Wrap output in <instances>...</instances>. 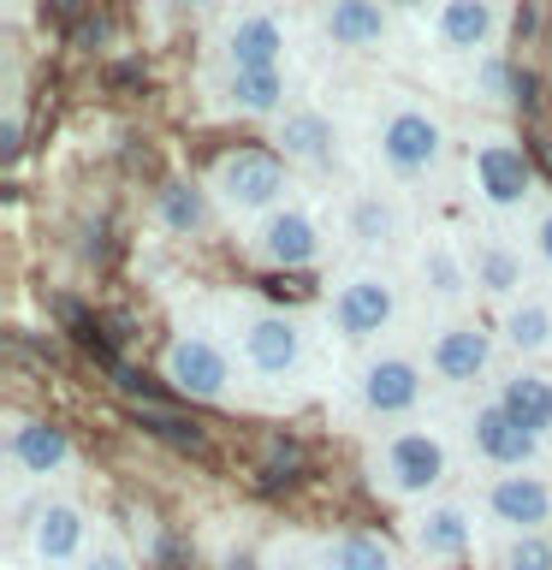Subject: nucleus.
Returning a JSON list of instances; mask_svg holds the SVG:
<instances>
[{"label":"nucleus","instance_id":"6","mask_svg":"<svg viewBox=\"0 0 552 570\" xmlns=\"http://www.w3.org/2000/svg\"><path fill=\"white\" fill-rule=\"evenodd\" d=\"M470 190L487 214H523L534 196V167L523 155V142L505 131H487L470 142Z\"/></svg>","mask_w":552,"mask_h":570},{"label":"nucleus","instance_id":"17","mask_svg":"<svg viewBox=\"0 0 552 570\" xmlns=\"http://www.w3.org/2000/svg\"><path fill=\"white\" fill-rule=\"evenodd\" d=\"M416 279L422 292L445 303V309H457L463 297H475V274H470V249H463L452 232H422L416 244Z\"/></svg>","mask_w":552,"mask_h":570},{"label":"nucleus","instance_id":"27","mask_svg":"<svg viewBox=\"0 0 552 570\" xmlns=\"http://www.w3.org/2000/svg\"><path fill=\"white\" fill-rule=\"evenodd\" d=\"M470 83L481 89V101H529V78L505 60V53H481Z\"/></svg>","mask_w":552,"mask_h":570},{"label":"nucleus","instance_id":"5","mask_svg":"<svg viewBox=\"0 0 552 570\" xmlns=\"http://www.w3.org/2000/svg\"><path fill=\"white\" fill-rule=\"evenodd\" d=\"M392 321H398V279L386 267H351L327 303V327L345 345H374L381 333H392Z\"/></svg>","mask_w":552,"mask_h":570},{"label":"nucleus","instance_id":"32","mask_svg":"<svg viewBox=\"0 0 552 570\" xmlns=\"http://www.w3.org/2000/svg\"><path fill=\"white\" fill-rule=\"evenodd\" d=\"M267 570H327V564H321V552H309L303 541H279V552L267 559Z\"/></svg>","mask_w":552,"mask_h":570},{"label":"nucleus","instance_id":"8","mask_svg":"<svg viewBox=\"0 0 552 570\" xmlns=\"http://www.w3.org/2000/svg\"><path fill=\"white\" fill-rule=\"evenodd\" d=\"M481 517L505 534H552V475L546 470L493 475L481 488Z\"/></svg>","mask_w":552,"mask_h":570},{"label":"nucleus","instance_id":"20","mask_svg":"<svg viewBox=\"0 0 552 570\" xmlns=\"http://www.w3.org/2000/svg\"><path fill=\"white\" fill-rule=\"evenodd\" d=\"M470 274H475V292L493 297L499 309H511L516 297H529V292H523V285H529V256H523V244L499 238V232L470 249Z\"/></svg>","mask_w":552,"mask_h":570},{"label":"nucleus","instance_id":"26","mask_svg":"<svg viewBox=\"0 0 552 570\" xmlns=\"http://www.w3.org/2000/svg\"><path fill=\"white\" fill-rule=\"evenodd\" d=\"M321 564H327V570H398L392 547L381 541V534H363V529L333 534V541L321 547Z\"/></svg>","mask_w":552,"mask_h":570},{"label":"nucleus","instance_id":"18","mask_svg":"<svg viewBox=\"0 0 552 570\" xmlns=\"http://www.w3.org/2000/svg\"><path fill=\"white\" fill-rule=\"evenodd\" d=\"M338 226H345V238L363 249V256H381L404 238V203L381 185H363L345 196V214H338Z\"/></svg>","mask_w":552,"mask_h":570},{"label":"nucleus","instance_id":"24","mask_svg":"<svg viewBox=\"0 0 552 570\" xmlns=\"http://www.w3.org/2000/svg\"><path fill=\"white\" fill-rule=\"evenodd\" d=\"M226 107H238L249 119H285L292 83H285V71H226Z\"/></svg>","mask_w":552,"mask_h":570},{"label":"nucleus","instance_id":"25","mask_svg":"<svg viewBox=\"0 0 552 570\" xmlns=\"http://www.w3.org/2000/svg\"><path fill=\"white\" fill-rule=\"evenodd\" d=\"M499 345L516 356L552 351V297H516L511 309H499Z\"/></svg>","mask_w":552,"mask_h":570},{"label":"nucleus","instance_id":"30","mask_svg":"<svg viewBox=\"0 0 552 570\" xmlns=\"http://www.w3.org/2000/svg\"><path fill=\"white\" fill-rule=\"evenodd\" d=\"M499 570H552V534H505Z\"/></svg>","mask_w":552,"mask_h":570},{"label":"nucleus","instance_id":"33","mask_svg":"<svg viewBox=\"0 0 552 570\" xmlns=\"http://www.w3.org/2000/svg\"><path fill=\"white\" fill-rule=\"evenodd\" d=\"M529 249H534V262H541L546 274H552V208L541 214V220H534V232H529Z\"/></svg>","mask_w":552,"mask_h":570},{"label":"nucleus","instance_id":"4","mask_svg":"<svg viewBox=\"0 0 552 570\" xmlns=\"http://www.w3.org/2000/svg\"><path fill=\"white\" fill-rule=\"evenodd\" d=\"M356 410L368 422H410L427 399V363L410 351H374L356 368Z\"/></svg>","mask_w":552,"mask_h":570},{"label":"nucleus","instance_id":"31","mask_svg":"<svg viewBox=\"0 0 552 570\" xmlns=\"http://www.w3.org/2000/svg\"><path fill=\"white\" fill-rule=\"evenodd\" d=\"M78 570H137V564H131V547H125L114 529H96V541H89Z\"/></svg>","mask_w":552,"mask_h":570},{"label":"nucleus","instance_id":"16","mask_svg":"<svg viewBox=\"0 0 552 570\" xmlns=\"http://www.w3.org/2000/svg\"><path fill=\"white\" fill-rule=\"evenodd\" d=\"M422 24L434 30V42L445 53H493V36L505 30V12L493 0H445V7H427Z\"/></svg>","mask_w":552,"mask_h":570},{"label":"nucleus","instance_id":"10","mask_svg":"<svg viewBox=\"0 0 552 570\" xmlns=\"http://www.w3.org/2000/svg\"><path fill=\"white\" fill-rule=\"evenodd\" d=\"M220 53H226V71H285L292 24H285L279 12H267V7H249L238 18H226Z\"/></svg>","mask_w":552,"mask_h":570},{"label":"nucleus","instance_id":"12","mask_svg":"<svg viewBox=\"0 0 552 570\" xmlns=\"http://www.w3.org/2000/svg\"><path fill=\"white\" fill-rule=\"evenodd\" d=\"M238 356H244V368L267 374V381L292 374L303 363V327H297V315H285V309H249L238 321Z\"/></svg>","mask_w":552,"mask_h":570},{"label":"nucleus","instance_id":"9","mask_svg":"<svg viewBox=\"0 0 552 570\" xmlns=\"http://www.w3.org/2000/svg\"><path fill=\"white\" fill-rule=\"evenodd\" d=\"M493 356H499V338L481 327V321H440L434 338H427V374L445 386H475V381H487L493 374Z\"/></svg>","mask_w":552,"mask_h":570},{"label":"nucleus","instance_id":"2","mask_svg":"<svg viewBox=\"0 0 552 570\" xmlns=\"http://www.w3.org/2000/svg\"><path fill=\"white\" fill-rule=\"evenodd\" d=\"M374 167L398 185H416V178L440 173L445 160V119L427 107L422 96H392L374 119Z\"/></svg>","mask_w":552,"mask_h":570},{"label":"nucleus","instance_id":"14","mask_svg":"<svg viewBox=\"0 0 552 570\" xmlns=\"http://www.w3.org/2000/svg\"><path fill=\"white\" fill-rule=\"evenodd\" d=\"M321 249H327V232H321V220H315L303 203H285V208H274V214L256 226V256H262L267 267H285V274L315 267Z\"/></svg>","mask_w":552,"mask_h":570},{"label":"nucleus","instance_id":"13","mask_svg":"<svg viewBox=\"0 0 552 570\" xmlns=\"http://www.w3.org/2000/svg\"><path fill=\"white\" fill-rule=\"evenodd\" d=\"M160 368H167V381L185 399H226L231 392V356L208 333H178L167 345V356H160Z\"/></svg>","mask_w":552,"mask_h":570},{"label":"nucleus","instance_id":"7","mask_svg":"<svg viewBox=\"0 0 552 570\" xmlns=\"http://www.w3.org/2000/svg\"><path fill=\"white\" fill-rule=\"evenodd\" d=\"M463 445H470V458H481V463H487V470H499V475L534 470V463H541V452H546V440H534L499 399H481L470 416H463Z\"/></svg>","mask_w":552,"mask_h":570},{"label":"nucleus","instance_id":"11","mask_svg":"<svg viewBox=\"0 0 552 570\" xmlns=\"http://www.w3.org/2000/svg\"><path fill=\"white\" fill-rule=\"evenodd\" d=\"M410 547L427 564H457L475 552V505L470 499H427L410 511Z\"/></svg>","mask_w":552,"mask_h":570},{"label":"nucleus","instance_id":"22","mask_svg":"<svg viewBox=\"0 0 552 570\" xmlns=\"http://www.w3.org/2000/svg\"><path fill=\"white\" fill-rule=\"evenodd\" d=\"M321 36L345 53H374L392 36V12L374 0H333V7H321Z\"/></svg>","mask_w":552,"mask_h":570},{"label":"nucleus","instance_id":"34","mask_svg":"<svg viewBox=\"0 0 552 570\" xmlns=\"http://www.w3.org/2000/svg\"><path fill=\"white\" fill-rule=\"evenodd\" d=\"M18 137H24V119H18V107H7V125H0V155H18Z\"/></svg>","mask_w":552,"mask_h":570},{"label":"nucleus","instance_id":"15","mask_svg":"<svg viewBox=\"0 0 552 570\" xmlns=\"http://www.w3.org/2000/svg\"><path fill=\"white\" fill-rule=\"evenodd\" d=\"M89 541H96V529H89V511L78 499H42L36 505V523H30V552L53 570L66 564H83Z\"/></svg>","mask_w":552,"mask_h":570},{"label":"nucleus","instance_id":"35","mask_svg":"<svg viewBox=\"0 0 552 570\" xmlns=\"http://www.w3.org/2000/svg\"><path fill=\"white\" fill-rule=\"evenodd\" d=\"M220 570H267V564L256 559V547H231L226 559H220Z\"/></svg>","mask_w":552,"mask_h":570},{"label":"nucleus","instance_id":"1","mask_svg":"<svg viewBox=\"0 0 552 570\" xmlns=\"http://www.w3.org/2000/svg\"><path fill=\"white\" fill-rule=\"evenodd\" d=\"M445 475H452V445H445L440 428L427 422H404L368 452V481L374 493L398 499V505H427Z\"/></svg>","mask_w":552,"mask_h":570},{"label":"nucleus","instance_id":"19","mask_svg":"<svg viewBox=\"0 0 552 570\" xmlns=\"http://www.w3.org/2000/svg\"><path fill=\"white\" fill-rule=\"evenodd\" d=\"M7 458H12V470H18V475H30V481L66 475L71 463H78V452H71V440H66V428L36 422V416H12Z\"/></svg>","mask_w":552,"mask_h":570},{"label":"nucleus","instance_id":"36","mask_svg":"<svg viewBox=\"0 0 552 570\" xmlns=\"http://www.w3.org/2000/svg\"><path fill=\"white\" fill-rule=\"evenodd\" d=\"M546 30H552V18H546Z\"/></svg>","mask_w":552,"mask_h":570},{"label":"nucleus","instance_id":"28","mask_svg":"<svg viewBox=\"0 0 552 570\" xmlns=\"http://www.w3.org/2000/svg\"><path fill=\"white\" fill-rule=\"evenodd\" d=\"M160 220L172 232H196L208 220V185H190V178H172L167 190H160Z\"/></svg>","mask_w":552,"mask_h":570},{"label":"nucleus","instance_id":"29","mask_svg":"<svg viewBox=\"0 0 552 570\" xmlns=\"http://www.w3.org/2000/svg\"><path fill=\"white\" fill-rule=\"evenodd\" d=\"M131 416H137V428H149L155 440L178 445V452H203V428L190 416H172V410H160V404H131Z\"/></svg>","mask_w":552,"mask_h":570},{"label":"nucleus","instance_id":"23","mask_svg":"<svg viewBox=\"0 0 552 570\" xmlns=\"http://www.w3.org/2000/svg\"><path fill=\"white\" fill-rule=\"evenodd\" d=\"M493 399L505 404L534 440H552V374L546 368H511V374H499Z\"/></svg>","mask_w":552,"mask_h":570},{"label":"nucleus","instance_id":"3","mask_svg":"<svg viewBox=\"0 0 552 570\" xmlns=\"http://www.w3.org/2000/svg\"><path fill=\"white\" fill-rule=\"evenodd\" d=\"M285 190H292V173L274 149H238V155H220V167L208 178V196L220 203L231 220H267L274 208H285Z\"/></svg>","mask_w":552,"mask_h":570},{"label":"nucleus","instance_id":"21","mask_svg":"<svg viewBox=\"0 0 552 570\" xmlns=\"http://www.w3.org/2000/svg\"><path fill=\"white\" fill-rule=\"evenodd\" d=\"M279 160H297V167L309 173H327L338 160V125L333 114H321V107H292V114L279 119Z\"/></svg>","mask_w":552,"mask_h":570}]
</instances>
